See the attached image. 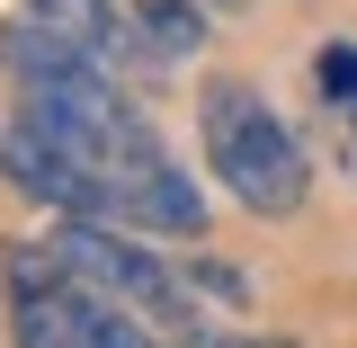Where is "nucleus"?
I'll return each mask as SVG.
<instances>
[{
  "instance_id": "obj_1",
  "label": "nucleus",
  "mask_w": 357,
  "mask_h": 348,
  "mask_svg": "<svg viewBox=\"0 0 357 348\" xmlns=\"http://www.w3.org/2000/svg\"><path fill=\"white\" fill-rule=\"evenodd\" d=\"M197 134H206L215 179L250 215H295V206H304V188H312L304 143L286 134V116H277L250 81H206L197 89Z\"/></svg>"
},
{
  "instance_id": "obj_2",
  "label": "nucleus",
  "mask_w": 357,
  "mask_h": 348,
  "mask_svg": "<svg viewBox=\"0 0 357 348\" xmlns=\"http://www.w3.org/2000/svg\"><path fill=\"white\" fill-rule=\"evenodd\" d=\"M54 259L72 268L81 286H98L107 304L143 312L152 331H178L188 348H223L206 321H197V304H188V286H178L170 259H152L143 241H134L126 223H89V215H63V232H54Z\"/></svg>"
},
{
  "instance_id": "obj_3",
  "label": "nucleus",
  "mask_w": 357,
  "mask_h": 348,
  "mask_svg": "<svg viewBox=\"0 0 357 348\" xmlns=\"http://www.w3.org/2000/svg\"><path fill=\"white\" fill-rule=\"evenodd\" d=\"M36 27H54V36H72L98 63V72H134L152 45H143V27H134V9H116V0H18Z\"/></svg>"
},
{
  "instance_id": "obj_4",
  "label": "nucleus",
  "mask_w": 357,
  "mask_h": 348,
  "mask_svg": "<svg viewBox=\"0 0 357 348\" xmlns=\"http://www.w3.org/2000/svg\"><path fill=\"white\" fill-rule=\"evenodd\" d=\"M134 27L161 63H188L206 45V0H134Z\"/></svg>"
},
{
  "instance_id": "obj_5",
  "label": "nucleus",
  "mask_w": 357,
  "mask_h": 348,
  "mask_svg": "<svg viewBox=\"0 0 357 348\" xmlns=\"http://www.w3.org/2000/svg\"><path fill=\"white\" fill-rule=\"evenodd\" d=\"M312 89H321V98H340V107H357V45H321Z\"/></svg>"
},
{
  "instance_id": "obj_6",
  "label": "nucleus",
  "mask_w": 357,
  "mask_h": 348,
  "mask_svg": "<svg viewBox=\"0 0 357 348\" xmlns=\"http://www.w3.org/2000/svg\"><path fill=\"white\" fill-rule=\"evenodd\" d=\"M98 348H178V340H161V331H143L126 304H98Z\"/></svg>"
},
{
  "instance_id": "obj_7",
  "label": "nucleus",
  "mask_w": 357,
  "mask_h": 348,
  "mask_svg": "<svg viewBox=\"0 0 357 348\" xmlns=\"http://www.w3.org/2000/svg\"><path fill=\"white\" fill-rule=\"evenodd\" d=\"M223 348H295L286 331H250V340H223Z\"/></svg>"
},
{
  "instance_id": "obj_8",
  "label": "nucleus",
  "mask_w": 357,
  "mask_h": 348,
  "mask_svg": "<svg viewBox=\"0 0 357 348\" xmlns=\"http://www.w3.org/2000/svg\"><path fill=\"white\" fill-rule=\"evenodd\" d=\"M206 9H232V0H206Z\"/></svg>"
},
{
  "instance_id": "obj_9",
  "label": "nucleus",
  "mask_w": 357,
  "mask_h": 348,
  "mask_svg": "<svg viewBox=\"0 0 357 348\" xmlns=\"http://www.w3.org/2000/svg\"><path fill=\"white\" fill-rule=\"evenodd\" d=\"M349 126H357V107H349Z\"/></svg>"
}]
</instances>
